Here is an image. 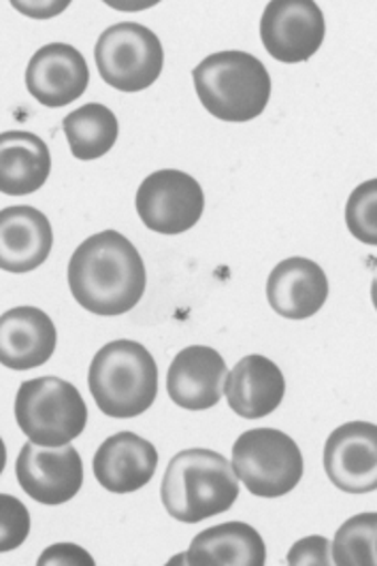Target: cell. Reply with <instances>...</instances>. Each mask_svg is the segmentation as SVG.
<instances>
[{
	"label": "cell",
	"instance_id": "cell-1",
	"mask_svg": "<svg viewBox=\"0 0 377 566\" xmlns=\"http://www.w3.org/2000/svg\"><path fill=\"white\" fill-rule=\"evenodd\" d=\"M73 298L94 315L116 317L137 307L146 292V264L137 248L116 230L86 239L69 262Z\"/></svg>",
	"mask_w": 377,
	"mask_h": 566
},
{
	"label": "cell",
	"instance_id": "cell-2",
	"mask_svg": "<svg viewBox=\"0 0 377 566\" xmlns=\"http://www.w3.org/2000/svg\"><path fill=\"white\" fill-rule=\"evenodd\" d=\"M167 513L184 524H199L231 510L239 499V480L232 464L213 450L175 453L160 488Z\"/></svg>",
	"mask_w": 377,
	"mask_h": 566
},
{
	"label": "cell",
	"instance_id": "cell-3",
	"mask_svg": "<svg viewBox=\"0 0 377 566\" xmlns=\"http://www.w3.org/2000/svg\"><path fill=\"white\" fill-rule=\"evenodd\" d=\"M87 386L105 416L116 420L137 418L158 397V367L142 343L112 340L96 352Z\"/></svg>",
	"mask_w": 377,
	"mask_h": 566
},
{
	"label": "cell",
	"instance_id": "cell-4",
	"mask_svg": "<svg viewBox=\"0 0 377 566\" xmlns=\"http://www.w3.org/2000/svg\"><path fill=\"white\" fill-rule=\"evenodd\" d=\"M192 80L207 114L222 122L256 119L271 98V75L248 52L211 54L192 71Z\"/></svg>",
	"mask_w": 377,
	"mask_h": 566
},
{
	"label": "cell",
	"instance_id": "cell-5",
	"mask_svg": "<svg viewBox=\"0 0 377 566\" xmlns=\"http://www.w3.org/2000/svg\"><path fill=\"white\" fill-rule=\"evenodd\" d=\"M15 420L30 443L62 448L86 430V400L60 377H36L24 381L15 395Z\"/></svg>",
	"mask_w": 377,
	"mask_h": 566
},
{
	"label": "cell",
	"instance_id": "cell-6",
	"mask_svg": "<svg viewBox=\"0 0 377 566\" xmlns=\"http://www.w3.org/2000/svg\"><path fill=\"white\" fill-rule=\"evenodd\" d=\"M232 471L254 496L280 499L303 478V453L294 439L275 428L243 432L232 446Z\"/></svg>",
	"mask_w": 377,
	"mask_h": 566
},
{
	"label": "cell",
	"instance_id": "cell-7",
	"mask_svg": "<svg viewBox=\"0 0 377 566\" xmlns=\"http://www.w3.org/2000/svg\"><path fill=\"white\" fill-rule=\"evenodd\" d=\"M103 82L119 92H142L160 77L165 52L151 30L122 22L105 30L94 48Z\"/></svg>",
	"mask_w": 377,
	"mask_h": 566
},
{
	"label": "cell",
	"instance_id": "cell-8",
	"mask_svg": "<svg viewBox=\"0 0 377 566\" xmlns=\"http://www.w3.org/2000/svg\"><path fill=\"white\" fill-rule=\"evenodd\" d=\"M135 207L149 230L158 234H181L197 227L203 216V188L184 170H156L142 181Z\"/></svg>",
	"mask_w": 377,
	"mask_h": 566
},
{
	"label": "cell",
	"instance_id": "cell-9",
	"mask_svg": "<svg viewBox=\"0 0 377 566\" xmlns=\"http://www.w3.org/2000/svg\"><path fill=\"white\" fill-rule=\"evenodd\" d=\"M324 13L314 0H273L262 13V45L277 62H307L324 43Z\"/></svg>",
	"mask_w": 377,
	"mask_h": 566
},
{
	"label": "cell",
	"instance_id": "cell-10",
	"mask_svg": "<svg viewBox=\"0 0 377 566\" xmlns=\"http://www.w3.org/2000/svg\"><path fill=\"white\" fill-rule=\"evenodd\" d=\"M15 478L32 501L41 505H64L84 485V462L69 443L62 448H39L27 443L15 462Z\"/></svg>",
	"mask_w": 377,
	"mask_h": 566
},
{
	"label": "cell",
	"instance_id": "cell-11",
	"mask_svg": "<svg viewBox=\"0 0 377 566\" xmlns=\"http://www.w3.org/2000/svg\"><path fill=\"white\" fill-rule=\"evenodd\" d=\"M324 471L342 492H374L377 488L376 424L348 422L335 428L324 446Z\"/></svg>",
	"mask_w": 377,
	"mask_h": 566
},
{
	"label": "cell",
	"instance_id": "cell-12",
	"mask_svg": "<svg viewBox=\"0 0 377 566\" xmlns=\"http://www.w3.org/2000/svg\"><path fill=\"white\" fill-rule=\"evenodd\" d=\"M90 84L86 57L66 43H50L30 57L27 87L43 107H66L84 96Z\"/></svg>",
	"mask_w": 377,
	"mask_h": 566
},
{
	"label": "cell",
	"instance_id": "cell-13",
	"mask_svg": "<svg viewBox=\"0 0 377 566\" xmlns=\"http://www.w3.org/2000/svg\"><path fill=\"white\" fill-rule=\"evenodd\" d=\"M227 375L229 368L220 352L190 345L175 356L167 373V390L177 407L205 411L222 400Z\"/></svg>",
	"mask_w": 377,
	"mask_h": 566
},
{
	"label": "cell",
	"instance_id": "cell-14",
	"mask_svg": "<svg viewBox=\"0 0 377 566\" xmlns=\"http://www.w3.org/2000/svg\"><path fill=\"white\" fill-rule=\"evenodd\" d=\"M94 478L107 492L130 494L151 482L158 469L156 448L135 432H117L94 453Z\"/></svg>",
	"mask_w": 377,
	"mask_h": 566
},
{
	"label": "cell",
	"instance_id": "cell-15",
	"mask_svg": "<svg viewBox=\"0 0 377 566\" xmlns=\"http://www.w3.org/2000/svg\"><path fill=\"white\" fill-rule=\"evenodd\" d=\"M54 245L50 220L34 207L18 205L0 211V269L30 273L39 269Z\"/></svg>",
	"mask_w": 377,
	"mask_h": 566
},
{
	"label": "cell",
	"instance_id": "cell-16",
	"mask_svg": "<svg viewBox=\"0 0 377 566\" xmlns=\"http://www.w3.org/2000/svg\"><path fill=\"white\" fill-rule=\"evenodd\" d=\"M56 326L36 307H15L0 315V365L11 370L43 367L56 349Z\"/></svg>",
	"mask_w": 377,
	"mask_h": 566
},
{
	"label": "cell",
	"instance_id": "cell-17",
	"mask_svg": "<svg viewBox=\"0 0 377 566\" xmlns=\"http://www.w3.org/2000/svg\"><path fill=\"white\" fill-rule=\"evenodd\" d=\"M224 395L232 411L243 420L271 416L286 395L282 368L261 354L241 358L227 375Z\"/></svg>",
	"mask_w": 377,
	"mask_h": 566
},
{
	"label": "cell",
	"instance_id": "cell-18",
	"mask_svg": "<svg viewBox=\"0 0 377 566\" xmlns=\"http://www.w3.org/2000/svg\"><path fill=\"white\" fill-rule=\"evenodd\" d=\"M266 298L273 312L286 319H307L324 307L328 280L314 260H282L269 275Z\"/></svg>",
	"mask_w": 377,
	"mask_h": 566
},
{
	"label": "cell",
	"instance_id": "cell-19",
	"mask_svg": "<svg viewBox=\"0 0 377 566\" xmlns=\"http://www.w3.org/2000/svg\"><path fill=\"white\" fill-rule=\"evenodd\" d=\"M52 172V156L45 142L27 130L0 135V192L29 197L41 190Z\"/></svg>",
	"mask_w": 377,
	"mask_h": 566
},
{
	"label": "cell",
	"instance_id": "cell-20",
	"mask_svg": "<svg viewBox=\"0 0 377 566\" xmlns=\"http://www.w3.org/2000/svg\"><path fill=\"white\" fill-rule=\"evenodd\" d=\"M190 566H262L266 547L261 533L245 522H227L199 533L188 554H181Z\"/></svg>",
	"mask_w": 377,
	"mask_h": 566
},
{
	"label": "cell",
	"instance_id": "cell-21",
	"mask_svg": "<svg viewBox=\"0 0 377 566\" xmlns=\"http://www.w3.org/2000/svg\"><path fill=\"white\" fill-rule=\"evenodd\" d=\"M62 128L77 160L103 158L116 145L119 133L116 114L101 103H90L66 115Z\"/></svg>",
	"mask_w": 377,
	"mask_h": 566
},
{
	"label": "cell",
	"instance_id": "cell-22",
	"mask_svg": "<svg viewBox=\"0 0 377 566\" xmlns=\"http://www.w3.org/2000/svg\"><path fill=\"white\" fill-rule=\"evenodd\" d=\"M377 515L360 513L349 517L337 531L331 543L333 565L337 566H376L377 565Z\"/></svg>",
	"mask_w": 377,
	"mask_h": 566
},
{
	"label": "cell",
	"instance_id": "cell-23",
	"mask_svg": "<svg viewBox=\"0 0 377 566\" xmlns=\"http://www.w3.org/2000/svg\"><path fill=\"white\" fill-rule=\"evenodd\" d=\"M349 232L365 245H377V181L369 179L349 195L346 207Z\"/></svg>",
	"mask_w": 377,
	"mask_h": 566
},
{
	"label": "cell",
	"instance_id": "cell-24",
	"mask_svg": "<svg viewBox=\"0 0 377 566\" xmlns=\"http://www.w3.org/2000/svg\"><path fill=\"white\" fill-rule=\"evenodd\" d=\"M29 535L30 513L27 505L11 494H0V554L18 549Z\"/></svg>",
	"mask_w": 377,
	"mask_h": 566
},
{
	"label": "cell",
	"instance_id": "cell-25",
	"mask_svg": "<svg viewBox=\"0 0 377 566\" xmlns=\"http://www.w3.org/2000/svg\"><path fill=\"white\" fill-rule=\"evenodd\" d=\"M286 563L291 566H328L333 565L331 541L326 537H305L296 541L289 552Z\"/></svg>",
	"mask_w": 377,
	"mask_h": 566
},
{
	"label": "cell",
	"instance_id": "cell-26",
	"mask_svg": "<svg viewBox=\"0 0 377 566\" xmlns=\"http://www.w3.org/2000/svg\"><path fill=\"white\" fill-rule=\"evenodd\" d=\"M45 565L94 566V558L87 554L84 547H80L75 543H56L41 554L39 566Z\"/></svg>",
	"mask_w": 377,
	"mask_h": 566
},
{
	"label": "cell",
	"instance_id": "cell-27",
	"mask_svg": "<svg viewBox=\"0 0 377 566\" xmlns=\"http://www.w3.org/2000/svg\"><path fill=\"white\" fill-rule=\"evenodd\" d=\"M69 7V2H13V9H18L20 13L29 15V18H39V20H45V18H52V15H59L64 9Z\"/></svg>",
	"mask_w": 377,
	"mask_h": 566
},
{
	"label": "cell",
	"instance_id": "cell-28",
	"mask_svg": "<svg viewBox=\"0 0 377 566\" xmlns=\"http://www.w3.org/2000/svg\"><path fill=\"white\" fill-rule=\"evenodd\" d=\"M4 467H7V448H4V441L0 437V475H2Z\"/></svg>",
	"mask_w": 377,
	"mask_h": 566
}]
</instances>
